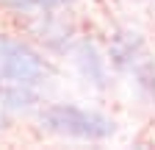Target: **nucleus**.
Wrapping results in <instances>:
<instances>
[{
    "instance_id": "f257e3e1",
    "label": "nucleus",
    "mask_w": 155,
    "mask_h": 150,
    "mask_svg": "<svg viewBox=\"0 0 155 150\" xmlns=\"http://www.w3.org/2000/svg\"><path fill=\"white\" fill-rule=\"evenodd\" d=\"M42 125L45 131L55 136H69V139H86V142H100L116 134V122L100 111H89L72 103H55L42 111Z\"/></svg>"
},
{
    "instance_id": "f03ea898",
    "label": "nucleus",
    "mask_w": 155,
    "mask_h": 150,
    "mask_svg": "<svg viewBox=\"0 0 155 150\" xmlns=\"http://www.w3.org/2000/svg\"><path fill=\"white\" fill-rule=\"evenodd\" d=\"M53 78V67L42 53H36L28 42L0 33V86L25 84L42 89Z\"/></svg>"
},
{
    "instance_id": "7ed1b4c3",
    "label": "nucleus",
    "mask_w": 155,
    "mask_h": 150,
    "mask_svg": "<svg viewBox=\"0 0 155 150\" xmlns=\"http://www.w3.org/2000/svg\"><path fill=\"white\" fill-rule=\"evenodd\" d=\"M144 39L141 33L136 31H119L111 39V47H108V56H111V67L119 70V72H133L136 67H139L147 53H144Z\"/></svg>"
},
{
    "instance_id": "20e7f679",
    "label": "nucleus",
    "mask_w": 155,
    "mask_h": 150,
    "mask_svg": "<svg viewBox=\"0 0 155 150\" xmlns=\"http://www.w3.org/2000/svg\"><path fill=\"white\" fill-rule=\"evenodd\" d=\"M75 53V61H78V70H81V75L86 81H91L94 86H105V61L100 59V53H97V47L83 39V42H78L72 47Z\"/></svg>"
},
{
    "instance_id": "39448f33",
    "label": "nucleus",
    "mask_w": 155,
    "mask_h": 150,
    "mask_svg": "<svg viewBox=\"0 0 155 150\" xmlns=\"http://www.w3.org/2000/svg\"><path fill=\"white\" fill-rule=\"evenodd\" d=\"M42 100L39 86H25V84H6L0 86V106L6 111H31Z\"/></svg>"
},
{
    "instance_id": "423d86ee",
    "label": "nucleus",
    "mask_w": 155,
    "mask_h": 150,
    "mask_svg": "<svg viewBox=\"0 0 155 150\" xmlns=\"http://www.w3.org/2000/svg\"><path fill=\"white\" fill-rule=\"evenodd\" d=\"M36 33L50 50H72V28L64 20H55V17H45V20L36 22Z\"/></svg>"
},
{
    "instance_id": "0eeeda50",
    "label": "nucleus",
    "mask_w": 155,
    "mask_h": 150,
    "mask_svg": "<svg viewBox=\"0 0 155 150\" xmlns=\"http://www.w3.org/2000/svg\"><path fill=\"white\" fill-rule=\"evenodd\" d=\"M67 3H72V0H0V6L11 11H53Z\"/></svg>"
},
{
    "instance_id": "6e6552de",
    "label": "nucleus",
    "mask_w": 155,
    "mask_h": 150,
    "mask_svg": "<svg viewBox=\"0 0 155 150\" xmlns=\"http://www.w3.org/2000/svg\"><path fill=\"white\" fill-rule=\"evenodd\" d=\"M133 78H136V84H139V89L155 103V64L150 59H144L139 67L133 70Z\"/></svg>"
},
{
    "instance_id": "1a4fd4ad",
    "label": "nucleus",
    "mask_w": 155,
    "mask_h": 150,
    "mask_svg": "<svg viewBox=\"0 0 155 150\" xmlns=\"http://www.w3.org/2000/svg\"><path fill=\"white\" fill-rule=\"evenodd\" d=\"M3 111H6V108L0 106V128H6V125H8V120H6V114H3Z\"/></svg>"
}]
</instances>
